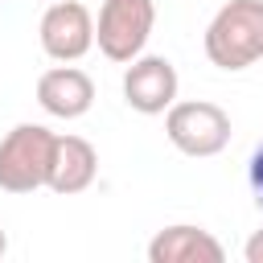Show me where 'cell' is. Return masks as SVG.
Listing matches in <instances>:
<instances>
[{"instance_id":"obj_1","label":"cell","mask_w":263,"mask_h":263,"mask_svg":"<svg viewBox=\"0 0 263 263\" xmlns=\"http://www.w3.org/2000/svg\"><path fill=\"white\" fill-rule=\"evenodd\" d=\"M205 58L218 70H247L263 58V0H230L205 25Z\"/></svg>"},{"instance_id":"obj_2","label":"cell","mask_w":263,"mask_h":263,"mask_svg":"<svg viewBox=\"0 0 263 263\" xmlns=\"http://www.w3.org/2000/svg\"><path fill=\"white\" fill-rule=\"evenodd\" d=\"M58 136L45 123H16L0 140V189L4 193H33L49 181Z\"/></svg>"},{"instance_id":"obj_3","label":"cell","mask_w":263,"mask_h":263,"mask_svg":"<svg viewBox=\"0 0 263 263\" xmlns=\"http://www.w3.org/2000/svg\"><path fill=\"white\" fill-rule=\"evenodd\" d=\"M164 136L185 156H218L230 144V115L205 99L173 103L164 111Z\"/></svg>"},{"instance_id":"obj_4","label":"cell","mask_w":263,"mask_h":263,"mask_svg":"<svg viewBox=\"0 0 263 263\" xmlns=\"http://www.w3.org/2000/svg\"><path fill=\"white\" fill-rule=\"evenodd\" d=\"M152 25H156V4L152 0H103L95 41H99L103 58L132 62V58L144 53V45L152 37Z\"/></svg>"},{"instance_id":"obj_5","label":"cell","mask_w":263,"mask_h":263,"mask_svg":"<svg viewBox=\"0 0 263 263\" xmlns=\"http://www.w3.org/2000/svg\"><path fill=\"white\" fill-rule=\"evenodd\" d=\"M37 37L53 62H78L95 45V16L78 0H53L37 25Z\"/></svg>"},{"instance_id":"obj_6","label":"cell","mask_w":263,"mask_h":263,"mask_svg":"<svg viewBox=\"0 0 263 263\" xmlns=\"http://www.w3.org/2000/svg\"><path fill=\"white\" fill-rule=\"evenodd\" d=\"M177 86H181L177 66L160 53L132 58L127 70H123V99L140 115H164L177 103Z\"/></svg>"},{"instance_id":"obj_7","label":"cell","mask_w":263,"mask_h":263,"mask_svg":"<svg viewBox=\"0 0 263 263\" xmlns=\"http://www.w3.org/2000/svg\"><path fill=\"white\" fill-rule=\"evenodd\" d=\"M37 103L53 119H78L95 107V82L78 66H53L37 78Z\"/></svg>"},{"instance_id":"obj_8","label":"cell","mask_w":263,"mask_h":263,"mask_svg":"<svg viewBox=\"0 0 263 263\" xmlns=\"http://www.w3.org/2000/svg\"><path fill=\"white\" fill-rule=\"evenodd\" d=\"M148 259L152 263H222L226 259V247L210 230L189 226V222H177V226L156 230V238L148 242Z\"/></svg>"},{"instance_id":"obj_9","label":"cell","mask_w":263,"mask_h":263,"mask_svg":"<svg viewBox=\"0 0 263 263\" xmlns=\"http://www.w3.org/2000/svg\"><path fill=\"white\" fill-rule=\"evenodd\" d=\"M95 173H99V152H95V144L82 140V136H58L53 160H49V181H45V185H49L53 193L70 197V193L90 189Z\"/></svg>"},{"instance_id":"obj_10","label":"cell","mask_w":263,"mask_h":263,"mask_svg":"<svg viewBox=\"0 0 263 263\" xmlns=\"http://www.w3.org/2000/svg\"><path fill=\"white\" fill-rule=\"evenodd\" d=\"M247 173H251V189H255V201L263 205V144L255 148V156H251V168H247Z\"/></svg>"},{"instance_id":"obj_11","label":"cell","mask_w":263,"mask_h":263,"mask_svg":"<svg viewBox=\"0 0 263 263\" xmlns=\"http://www.w3.org/2000/svg\"><path fill=\"white\" fill-rule=\"evenodd\" d=\"M242 255H247V263H263V230H255V234L247 238Z\"/></svg>"},{"instance_id":"obj_12","label":"cell","mask_w":263,"mask_h":263,"mask_svg":"<svg viewBox=\"0 0 263 263\" xmlns=\"http://www.w3.org/2000/svg\"><path fill=\"white\" fill-rule=\"evenodd\" d=\"M4 251H8V234H4V226H0V259H4Z\"/></svg>"}]
</instances>
